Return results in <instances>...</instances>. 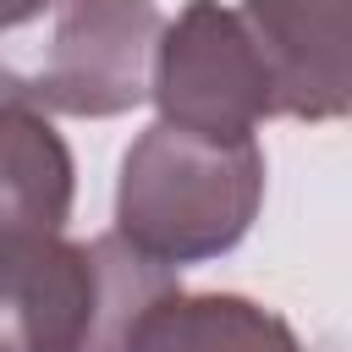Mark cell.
<instances>
[{
	"mask_svg": "<svg viewBox=\"0 0 352 352\" xmlns=\"http://www.w3.org/2000/svg\"><path fill=\"white\" fill-rule=\"evenodd\" d=\"M176 292V270L116 231L0 248V352H138L143 324Z\"/></svg>",
	"mask_w": 352,
	"mask_h": 352,
	"instance_id": "cell-1",
	"label": "cell"
},
{
	"mask_svg": "<svg viewBox=\"0 0 352 352\" xmlns=\"http://www.w3.org/2000/svg\"><path fill=\"white\" fill-rule=\"evenodd\" d=\"M264 204L258 138H204L154 121L116 176V236L165 270L231 253Z\"/></svg>",
	"mask_w": 352,
	"mask_h": 352,
	"instance_id": "cell-2",
	"label": "cell"
},
{
	"mask_svg": "<svg viewBox=\"0 0 352 352\" xmlns=\"http://www.w3.org/2000/svg\"><path fill=\"white\" fill-rule=\"evenodd\" d=\"M160 28L154 0H44L0 44V99L38 116H126L148 99Z\"/></svg>",
	"mask_w": 352,
	"mask_h": 352,
	"instance_id": "cell-3",
	"label": "cell"
},
{
	"mask_svg": "<svg viewBox=\"0 0 352 352\" xmlns=\"http://www.w3.org/2000/svg\"><path fill=\"white\" fill-rule=\"evenodd\" d=\"M148 99L165 126L204 138H253L275 110V82L242 16L220 0H187L154 38Z\"/></svg>",
	"mask_w": 352,
	"mask_h": 352,
	"instance_id": "cell-4",
	"label": "cell"
},
{
	"mask_svg": "<svg viewBox=\"0 0 352 352\" xmlns=\"http://www.w3.org/2000/svg\"><path fill=\"white\" fill-rule=\"evenodd\" d=\"M264 72L275 110L292 121H341L352 104L346 72V0H242L236 6Z\"/></svg>",
	"mask_w": 352,
	"mask_h": 352,
	"instance_id": "cell-5",
	"label": "cell"
},
{
	"mask_svg": "<svg viewBox=\"0 0 352 352\" xmlns=\"http://www.w3.org/2000/svg\"><path fill=\"white\" fill-rule=\"evenodd\" d=\"M77 198V165L50 116L0 99V248L60 236Z\"/></svg>",
	"mask_w": 352,
	"mask_h": 352,
	"instance_id": "cell-6",
	"label": "cell"
},
{
	"mask_svg": "<svg viewBox=\"0 0 352 352\" xmlns=\"http://www.w3.org/2000/svg\"><path fill=\"white\" fill-rule=\"evenodd\" d=\"M138 352H302L297 330L242 292H176L138 336Z\"/></svg>",
	"mask_w": 352,
	"mask_h": 352,
	"instance_id": "cell-7",
	"label": "cell"
},
{
	"mask_svg": "<svg viewBox=\"0 0 352 352\" xmlns=\"http://www.w3.org/2000/svg\"><path fill=\"white\" fill-rule=\"evenodd\" d=\"M38 11H44V0H0V38L16 33L22 22H33Z\"/></svg>",
	"mask_w": 352,
	"mask_h": 352,
	"instance_id": "cell-8",
	"label": "cell"
}]
</instances>
